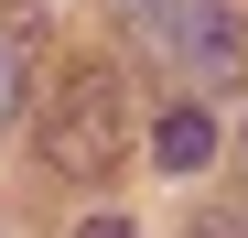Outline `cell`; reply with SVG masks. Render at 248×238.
<instances>
[{"label": "cell", "instance_id": "cell-1", "mask_svg": "<svg viewBox=\"0 0 248 238\" xmlns=\"http://www.w3.org/2000/svg\"><path fill=\"white\" fill-rule=\"evenodd\" d=\"M119 22H130V44L162 65V76H184V87H227V76L248 65V33L227 0H108Z\"/></svg>", "mask_w": 248, "mask_h": 238}, {"label": "cell", "instance_id": "cell-4", "mask_svg": "<svg viewBox=\"0 0 248 238\" xmlns=\"http://www.w3.org/2000/svg\"><path fill=\"white\" fill-rule=\"evenodd\" d=\"M205 152H216V119H205V108H162V130H151V163H173V173H194Z\"/></svg>", "mask_w": 248, "mask_h": 238}, {"label": "cell", "instance_id": "cell-3", "mask_svg": "<svg viewBox=\"0 0 248 238\" xmlns=\"http://www.w3.org/2000/svg\"><path fill=\"white\" fill-rule=\"evenodd\" d=\"M32 65H44V22H32V11H0V130L32 108Z\"/></svg>", "mask_w": 248, "mask_h": 238}, {"label": "cell", "instance_id": "cell-2", "mask_svg": "<svg viewBox=\"0 0 248 238\" xmlns=\"http://www.w3.org/2000/svg\"><path fill=\"white\" fill-rule=\"evenodd\" d=\"M119 152H130V87H119V65H76L54 119H44V163L65 184H108Z\"/></svg>", "mask_w": 248, "mask_h": 238}, {"label": "cell", "instance_id": "cell-5", "mask_svg": "<svg viewBox=\"0 0 248 238\" xmlns=\"http://www.w3.org/2000/svg\"><path fill=\"white\" fill-rule=\"evenodd\" d=\"M194 238H248V217H194Z\"/></svg>", "mask_w": 248, "mask_h": 238}, {"label": "cell", "instance_id": "cell-6", "mask_svg": "<svg viewBox=\"0 0 248 238\" xmlns=\"http://www.w3.org/2000/svg\"><path fill=\"white\" fill-rule=\"evenodd\" d=\"M76 238H140V227H119V217H87V227H76Z\"/></svg>", "mask_w": 248, "mask_h": 238}]
</instances>
